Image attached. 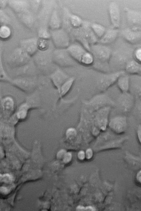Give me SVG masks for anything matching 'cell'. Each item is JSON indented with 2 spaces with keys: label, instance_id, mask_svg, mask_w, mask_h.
Returning a JSON list of instances; mask_svg holds the SVG:
<instances>
[{
  "label": "cell",
  "instance_id": "obj_1",
  "mask_svg": "<svg viewBox=\"0 0 141 211\" xmlns=\"http://www.w3.org/2000/svg\"><path fill=\"white\" fill-rule=\"evenodd\" d=\"M91 53L93 56V64L98 65L100 67L108 66L109 62L110 60L111 52L108 47L100 44H95L91 46Z\"/></svg>",
  "mask_w": 141,
  "mask_h": 211
},
{
  "label": "cell",
  "instance_id": "obj_2",
  "mask_svg": "<svg viewBox=\"0 0 141 211\" xmlns=\"http://www.w3.org/2000/svg\"><path fill=\"white\" fill-rule=\"evenodd\" d=\"M50 34L53 43L57 49H66L69 46V36L63 29L52 30Z\"/></svg>",
  "mask_w": 141,
  "mask_h": 211
},
{
  "label": "cell",
  "instance_id": "obj_3",
  "mask_svg": "<svg viewBox=\"0 0 141 211\" xmlns=\"http://www.w3.org/2000/svg\"><path fill=\"white\" fill-rule=\"evenodd\" d=\"M52 59L56 64L63 67L73 66L76 63L67 49H57L52 53Z\"/></svg>",
  "mask_w": 141,
  "mask_h": 211
},
{
  "label": "cell",
  "instance_id": "obj_4",
  "mask_svg": "<svg viewBox=\"0 0 141 211\" xmlns=\"http://www.w3.org/2000/svg\"><path fill=\"white\" fill-rule=\"evenodd\" d=\"M125 10L130 29L137 31H141L140 12L127 8H125Z\"/></svg>",
  "mask_w": 141,
  "mask_h": 211
},
{
  "label": "cell",
  "instance_id": "obj_5",
  "mask_svg": "<svg viewBox=\"0 0 141 211\" xmlns=\"http://www.w3.org/2000/svg\"><path fill=\"white\" fill-rule=\"evenodd\" d=\"M125 73L124 71H120L110 74H104L101 77L99 81V89L101 90H106L108 87L116 82L118 78Z\"/></svg>",
  "mask_w": 141,
  "mask_h": 211
},
{
  "label": "cell",
  "instance_id": "obj_6",
  "mask_svg": "<svg viewBox=\"0 0 141 211\" xmlns=\"http://www.w3.org/2000/svg\"><path fill=\"white\" fill-rule=\"evenodd\" d=\"M70 55L75 61L81 63L82 61L88 53V50L80 44H73L67 48Z\"/></svg>",
  "mask_w": 141,
  "mask_h": 211
},
{
  "label": "cell",
  "instance_id": "obj_7",
  "mask_svg": "<svg viewBox=\"0 0 141 211\" xmlns=\"http://www.w3.org/2000/svg\"><path fill=\"white\" fill-rule=\"evenodd\" d=\"M108 12L113 27L119 29L120 25V13L118 4L115 2H111L109 6Z\"/></svg>",
  "mask_w": 141,
  "mask_h": 211
},
{
  "label": "cell",
  "instance_id": "obj_8",
  "mask_svg": "<svg viewBox=\"0 0 141 211\" xmlns=\"http://www.w3.org/2000/svg\"><path fill=\"white\" fill-rule=\"evenodd\" d=\"M34 60L40 67L44 68L50 65L52 62V54H50L48 50H38L34 55Z\"/></svg>",
  "mask_w": 141,
  "mask_h": 211
},
{
  "label": "cell",
  "instance_id": "obj_9",
  "mask_svg": "<svg viewBox=\"0 0 141 211\" xmlns=\"http://www.w3.org/2000/svg\"><path fill=\"white\" fill-rule=\"evenodd\" d=\"M36 37L22 40L21 41V48L30 56L34 55L38 50Z\"/></svg>",
  "mask_w": 141,
  "mask_h": 211
},
{
  "label": "cell",
  "instance_id": "obj_10",
  "mask_svg": "<svg viewBox=\"0 0 141 211\" xmlns=\"http://www.w3.org/2000/svg\"><path fill=\"white\" fill-rule=\"evenodd\" d=\"M109 126L114 131L117 133H123L127 128V120L125 117H118L111 120Z\"/></svg>",
  "mask_w": 141,
  "mask_h": 211
},
{
  "label": "cell",
  "instance_id": "obj_11",
  "mask_svg": "<svg viewBox=\"0 0 141 211\" xmlns=\"http://www.w3.org/2000/svg\"><path fill=\"white\" fill-rule=\"evenodd\" d=\"M13 83L17 87L25 91H29L33 89L36 83L31 78L21 77L14 80Z\"/></svg>",
  "mask_w": 141,
  "mask_h": 211
},
{
  "label": "cell",
  "instance_id": "obj_12",
  "mask_svg": "<svg viewBox=\"0 0 141 211\" xmlns=\"http://www.w3.org/2000/svg\"><path fill=\"white\" fill-rule=\"evenodd\" d=\"M69 78L65 73L59 69L54 72L50 75L51 79L58 91L62 85Z\"/></svg>",
  "mask_w": 141,
  "mask_h": 211
},
{
  "label": "cell",
  "instance_id": "obj_13",
  "mask_svg": "<svg viewBox=\"0 0 141 211\" xmlns=\"http://www.w3.org/2000/svg\"><path fill=\"white\" fill-rule=\"evenodd\" d=\"M123 37L128 42L138 44L141 41V31L133 30L130 28L125 29L122 33Z\"/></svg>",
  "mask_w": 141,
  "mask_h": 211
},
{
  "label": "cell",
  "instance_id": "obj_14",
  "mask_svg": "<svg viewBox=\"0 0 141 211\" xmlns=\"http://www.w3.org/2000/svg\"><path fill=\"white\" fill-rule=\"evenodd\" d=\"M119 31L118 29H110L106 30L102 37L99 40V44L103 45H110L115 40L117 37Z\"/></svg>",
  "mask_w": 141,
  "mask_h": 211
},
{
  "label": "cell",
  "instance_id": "obj_15",
  "mask_svg": "<svg viewBox=\"0 0 141 211\" xmlns=\"http://www.w3.org/2000/svg\"><path fill=\"white\" fill-rule=\"evenodd\" d=\"M118 87L123 93H127L130 89V77L125 73L118 78L117 81Z\"/></svg>",
  "mask_w": 141,
  "mask_h": 211
},
{
  "label": "cell",
  "instance_id": "obj_16",
  "mask_svg": "<svg viewBox=\"0 0 141 211\" xmlns=\"http://www.w3.org/2000/svg\"><path fill=\"white\" fill-rule=\"evenodd\" d=\"M127 73L132 74H140L141 64L140 63L135 59L129 60L125 66Z\"/></svg>",
  "mask_w": 141,
  "mask_h": 211
},
{
  "label": "cell",
  "instance_id": "obj_17",
  "mask_svg": "<svg viewBox=\"0 0 141 211\" xmlns=\"http://www.w3.org/2000/svg\"><path fill=\"white\" fill-rule=\"evenodd\" d=\"M75 81L74 77H70L62 85L58 92L60 97L65 96L70 90Z\"/></svg>",
  "mask_w": 141,
  "mask_h": 211
},
{
  "label": "cell",
  "instance_id": "obj_18",
  "mask_svg": "<svg viewBox=\"0 0 141 211\" xmlns=\"http://www.w3.org/2000/svg\"><path fill=\"white\" fill-rule=\"evenodd\" d=\"M61 22L57 11L54 10L52 12L49 21V26L52 30L60 29Z\"/></svg>",
  "mask_w": 141,
  "mask_h": 211
},
{
  "label": "cell",
  "instance_id": "obj_19",
  "mask_svg": "<svg viewBox=\"0 0 141 211\" xmlns=\"http://www.w3.org/2000/svg\"><path fill=\"white\" fill-rule=\"evenodd\" d=\"M90 27L99 40L103 36L106 30L105 27L99 24L92 23L90 25Z\"/></svg>",
  "mask_w": 141,
  "mask_h": 211
},
{
  "label": "cell",
  "instance_id": "obj_20",
  "mask_svg": "<svg viewBox=\"0 0 141 211\" xmlns=\"http://www.w3.org/2000/svg\"><path fill=\"white\" fill-rule=\"evenodd\" d=\"M69 22L71 26L74 29H78L81 27L84 22L79 16L75 14H71L70 16Z\"/></svg>",
  "mask_w": 141,
  "mask_h": 211
},
{
  "label": "cell",
  "instance_id": "obj_21",
  "mask_svg": "<svg viewBox=\"0 0 141 211\" xmlns=\"http://www.w3.org/2000/svg\"><path fill=\"white\" fill-rule=\"evenodd\" d=\"M11 30L8 26L3 25L0 27V38L2 39H7L11 35Z\"/></svg>",
  "mask_w": 141,
  "mask_h": 211
},
{
  "label": "cell",
  "instance_id": "obj_22",
  "mask_svg": "<svg viewBox=\"0 0 141 211\" xmlns=\"http://www.w3.org/2000/svg\"><path fill=\"white\" fill-rule=\"evenodd\" d=\"M38 33L39 38L48 40L51 38L50 32L46 28H40L39 29Z\"/></svg>",
  "mask_w": 141,
  "mask_h": 211
},
{
  "label": "cell",
  "instance_id": "obj_23",
  "mask_svg": "<svg viewBox=\"0 0 141 211\" xmlns=\"http://www.w3.org/2000/svg\"><path fill=\"white\" fill-rule=\"evenodd\" d=\"M49 43L48 40L38 38L37 48L39 50L45 51L48 50Z\"/></svg>",
  "mask_w": 141,
  "mask_h": 211
},
{
  "label": "cell",
  "instance_id": "obj_24",
  "mask_svg": "<svg viewBox=\"0 0 141 211\" xmlns=\"http://www.w3.org/2000/svg\"><path fill=\"white\" fill-rule=\"evenodd\" d=\"M0 80H8L2 67V51L0 48Z\"/></svg>",
  "mask_w": 141,
  "mask_h": 211
},
{
  "label": "cell",
  "instance_id": "obj_25",
  "mask_svg": "<svg viewBox=\"0 0 141 211\" xmlns=\"http://www.w3.org/2000/svg\"><path fill=\"white\" fill-rule=\"evenodd\" d=\"M13 180L12 176L9 174L1 175L0 174V181L5 183L11 182Z\"/></svg>",
  "mask_w": 141,
  "mask_h": 211
},
{
  "label": "cell",
  "instance_id": "obj_26",
  "mask_svg": "<svg viewBox=\"0 0 141 211\" xmlns=\"http://www.w3.org/2000/svg\"><path fill=\"white\" fill-rule=\"evenodd\" d=\"M66 134L68 138L71 139L73 138L76 137V134H77V132L75 129L71 128V129H68L67 130Z\"/></svg>",
  "mask_w": 141,
  "mask_h": 211
},
{
  "label": "cell",
  "instance_id": "obj_27",
  "mask_svg": "<svg viewBox=\"0 0 141 211\" xmlns=\"http://www.w3.org/2000/svg\"><path fill=\"white\" fill-rule=\"evenodd\" d=\"M134 57L135 59L139 63L141 61V49L140 47L137 48L134 52Z\"/></svg>",
  "mask_w": 141,
  "mask_h": 211
},
{
  "label": "cell",
  "instance_id": "obj_28",
  "mask_svg": "<svg viewBox=\"0 0 141 211\" xmlns=\"http://www.w3.org/2000/svg\"><path fill=\"white\" fill-rule=\"evenodd\" d=\"M72 158V153L70 152H66L63 157V161L64 163H68L71 161Z\"/></svg>",
  "mask_w": 141,
  "mask_h": 211
},
{
  "label": "cell",
  "instance_id": "obj_29",
  "mask_svg": "<svg viewBox=\"0 0 141 211\" xmlns=\"http://www.w3.org/2000/svg\"><path fill=\"white\" fill-rule=\"evenodd\" d=\"M92 155H93V152L92 149L90 148L87 149L86 152V156L87 159H91L92 157Z\"/></svg>",
  "mask_w": 141,
  "mask_h": 211
},
{
  "label": "cell",
  "instance_id": "obj_30",
  "mask_svg": "<svg viewBox=\"0 0 141 211\" xmlns=\"http://www.w3.org/2000/svg\"><path fill=\"white\" fill-rule=\"evenodd\" d=\"M66 150L64 149H62L58 152L57 155V157L58 158L61 159L63 157L64 154L66 153Z\"/></svg>",
  "mask_w": 141,
  "mask_h": 211
},
{
  "label": "cell",
  "instance_id": "obj_31",
  "mask_svg": "<svg viewBox=\"0 0 141 211\" xmlns=\"http://www.w3.org/2000/svg\"><path fill=\"white\" fill-rule=\"evenodd\" d=\"M78 157L80 160H83L85 157V152L83 151H80L78 153Z\"/></svg>",
  "mask_w": 141,
  "mask_h": 211
},
{
  "label": "cell",
  "instance_id": "obj_32",
  "mask_svg": "<svg viewBox=\"0 0 141 211\" xmlns=\"http://www.w3.org/2000/svg\"><path fill=\"white\" fill-rule=\"evenodd\" d=\"M9 190L5 187L0 188V192L4 194H7L9 193Z\"/></svg>",
  "mask_w": 141,
  "mask_h": 211
},
{
  "label": "cell",
  "instance_id": "obj_33",
  "mask_svg": "<svg viewBox=\"0 0 141 211\" xmlns=\"http://www.w3.org/2000/svg\"><path fill=\"white\" fill-rule=\"evenodd\" d=\"M96 209L95 208L92 206H87L85 207L84 211H96Z\"/></svg>",
  "mask_w": 141,
  "mask_h": 211
},
{
  "label": "cell",
  "instance_id": "obj_34",
  "mask_svg": "<svg viewBox=\"0 0 141 211\" xmlns=\"http://www.w3.org/2000/svg\"><path fill=\"white\" fill-rule=\"evenodd\" d=\"M138 138H139V141H140L141 143V126H139V129H138Z\"/></svg>",
  "mask_w": 141,
  "mask_h": 211
},
{
  "label": "cell",
  "instance_id": "obj_35",
  "mask_svg": "<svg viewBox=\"0 0 141 211\" xmlns=\"http://www.w3.org/2000/svg\"><path fill=\"white\" fill-rule=\"evenodd\" d=\"M141 171H140L138 172V174H137V180H138V181H139V182L141 183Z\"/></svg>",
  "mask_w": 141,
  "mask_h": 211
},
{
  "label": "cell",
  "instance_id": "obj_36",
  "mask_svg": "<svg viewBox=\"0 0 141 211\" xmlns=\"http://www.w3.org/2000/svg\"><path fill=\"white\" fill-rule=\"evenodd\" d=\"M84 209H85V207L82 206H78L76 208V210L80 211H84Z\"/></svg>",
  "mask_w": 141,
  "mask_h": 211
}]
</instances>
